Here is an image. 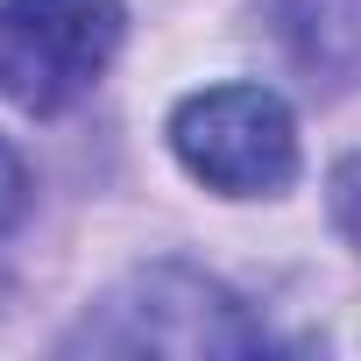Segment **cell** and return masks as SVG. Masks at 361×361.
I'll return each instance as SVG.
<instances>
[{
    "instance_id": "obj_4",
    "label": "cell",
    "mask_w": 361,
    "mask_h": 361,
    "mask_svg": "<svg viewBox=\"0 0 361 361\" xmlns=\"http://www.w3.org/2000/svg\"><path fill=\"white\" fill-rule=\"evenodd\" d=\"M326 213H333V227L361 248V156L333 163V177H326Z\"/></svg>"
},
{
    "instance_id": "obj_1",
    "label": "cell",
    "mask_w": 361,
    "mask_h": 361,
    "mask_svg": "<svg viewBox=\"0 0 361 361\" xmlns=\"http://www.w3.org/2000/svg\"><path fill=\"white\" fill-rule=\"evenodd\" d=\"M64 347H121V354H142V347H163V354H255L269 347V333L241 312V298L185 262H156L142 276H128L99 319H85Z\"/></svg>"
},
{
    "instance_id": "obj_3",
    "label": "cell",
    "mask_w": 361,
    "mask_h": 361,
    "mask_svg": "<svg viewBox=\"0 0 361 361\" xmlns=\"http://www.w3.org/2000/svg\"><path fill=\"white\" fill-rule=\"evenodd\" d=\"M170 149L220 199H269L298 177V121L269 85L192 92L170 114Z\"/></svg>"
},
{
    "instance_id": "obj_5",
    "label": "cell",
    "mask_w": 361,
    "mask_h": 361,
    "mask_svg": "<svg viewBox=\"0 0 361 361\" xmlns=\"http://www.w3.org/2000/svg\"><path fill=\"white\" fill-rule=\"evenodd\" d=\"M22 213H29V170H22V156L8 142H0V234H8Z\"/></svg>"
},
{
    "instance_id": "obj_2",
    "label": "cell",
    "mask_w": 361,
    "mask_h": 361,
    "mask_svg": "<svg viewBox=\"0 0 361 361\" xmlns=\"http://www.w3.org/2000/svg\"><path fill=\"white\" fill-rule=\"evenodd\" d=\"M121 50V0H0V99L50 121Z\"/></svg>"
}]
</instances>
